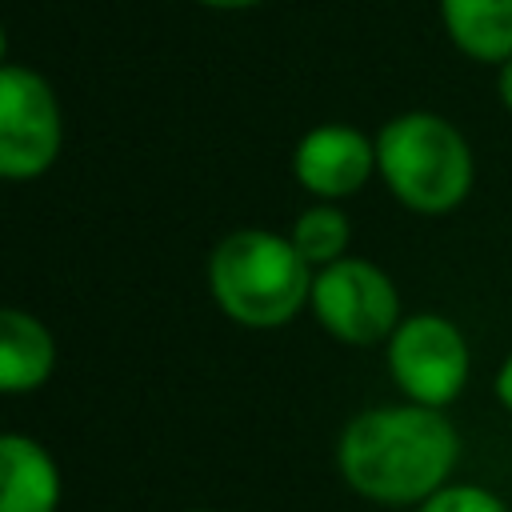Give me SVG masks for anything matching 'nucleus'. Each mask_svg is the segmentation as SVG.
I'll list each match as a JSON object with an SVG mask.
<instances>
[{
  "mask_svg": "<svg viewBox=\"0 0 512 512\" xmlns=\"http://www.w3.org/2000/svg\"><path fill=\"white\" fill-rule=\"evenodd\" d=\"M372 168H376V140H368L360 128L348 124H320L304 132L292 152L296 180L320 200H340L360 192Z\"/></svg>",
  "mask_w": 512,
  "mask_h": 512,
  "instance_id": "obj_7",
  "label": "nucleus"
},
{
  "mask_svg": "<svg viewBox=\"0 0 512 512\" xmlns=\"http://www.w3.org/2000/svg\"><path fill=\"white\" fill-rule=\"evenodd\" d=\"M452 44L480 64L512 60V0H440Z\"/></svg>",
  "mask_w": 512,
  "mask_h": 512,
  "instance_id": "obj_10",
  "label": "nucleus"
},
{
  "mask_svg": "<svg viewBox=\"0 0 512 512\" xmlns=\"http://www.w3.org/2000/svg\"><path fill=\"white\" fill-rule=\"evenodd\" d=\"M420 512H508L500 496L476 484H444L436 496L420 504Z\"/></svg>",
  "mask_w": 512,
  "mask_h": 512,
  "instance_id": "obj_12",
  "label": "nucleus"
},
{
  "mask_svg": "<svg viewBox=\"0 0 512 512\" xmlns=\"http://www.w3.org/2000/svg\"><path fill=\"white\" fill-rule=\"evenodd\" d=\"M312 312L340 344H380L400 328V296L384 268L360 256H344L316 272Z\"/></svg>",
  "mask_w": 512,
  "mask_h": 512,
  "instance_id": "obj_4",
  "label": "nucleus"
},
{
  "mask_svg": "<svg viewBox=\"0 0 512 512\" xmlns=\"http://www.w3.org/2000/svg\"><path fill=\"white\" fill-rule=\"evenodd\" d=\"M312 264L292 236L268 228L228 232L208 260V288L224 316L248 328H280L312 300Z\"/></svg>",
  "mask_w": 512,
  "mask_h": 512,
  "instance_id": "obj_2",
  "label": "nucleus"
},
{
  "mask_svg": "<svg viewBox=\"0 0 512 512\" xmlns=\"http://www.w3.org/2000/svg\"><path fill=\"white\" fill-rule=\"evenodd\" d=\"M496 400L512 412V356L500 364V372H496Z\"/></svg>",
  "mask_w": 512,
  "mask_h": 512,
  "instance_id": "obj_13",
  "label": "nucleus"
},
{
  "mask_svg": "<svg viewBox=\"0 0 512 512\" xmlns=\"http://www.w3.org/2000/svg\"><path fill=\"white\" fill-rule=\"evenodd\" d=\"M496 92H500L504 108L512 112V60H508V64H500V76H496Z\"/></svg>",
  "mask_w": 512,
  "mask_h": 512,
  "instance_id": "obj_14",
  "label": "nucleus"
},
{
  "mask_svg": "<svg viewBox=\"0 0 512 512\" xmlns=\"http://www.w3.org/2000/svg\"><path fill=\"white\" fill-rule=\"evenodd\" d=\"M460 460L456 428L440 408L400 404L372 408L348 420L336 464L352 492L372 504H424L436 496Z\"/></svg>",
  "mask_w": 512,
  "mask_h": 512,
  "instance_id": "obj_1",
  "label": "nucleus"
},
{
  "mask_svg": "<svg viewBox=\"0 0 512 512\" xmlns=\"http://www.w3.org/2000/svg\"><path fill=\"white\" fill-rule=\"evenodd\" d=\"M192 512H208V508H192Z\"/></svg>",
  "mask_w": 512,
  "mask_h": 512,
  "instance_id": "obj_16",
  "label": "nucleus"
},
{
  "mask_svg": "<svg viewBox=\"0 0 512 512\" xmlns=\"http://www.w3.org/2000/svg\"><path fill=\"white\" fill-rule=\"evenodd\" d=\"M388 372L412 404L444 408L468 380V344L444 316H408L388 336Z\"/></svg>",
  "mask_w": 512,
  "mask_h": 512,
  "instance_id": "obj_6",
  "label": "nucleus"
},
{
  "mask_svg": "<svg viewBox=\"0 0 512 512\" xmlns=\"http://www.w3.org/2000/svg\"><path fill=\"white\" fill-rule=\"evenodd\" d=\"M52 364H56V344L48 328L24 308H4L0 312V388L32 392L52 376Z\"/></svg>",
  "mask_w": 512,
  "mask_h": 512,
  "instance_id": "obj_9",
  "label": "nucleus"
},
{
  "mask_svg": "<svg viewBox=\"0 0 512 512\" xmlns=\"http://www.w3.org/2000/svg\"><path fill=\"white\" fill-rule=\"evenodd\" d=\"M64 120L48 80L24 64L0 68V172L36 180L60 156Z\"/></svg>",
  "mask_w": 512,
  "mask_h": 512,
  "instance_id": "obj_5",
  "label": "nucleus"
},
{
  "mask_svg": "<svg viewBox=\"0 0 512 512\" xmlns=\"http://www.w3.org/2000/svg\"><path fill=\"white\" fill-rule=\"evenodd\" d=\"M196 4H208V8H252L260 0H196Z\"/></svg>",
  "mask_w": 512,
  "mask_h": 512,
  "instance_id": "obj_15",
  "label": "nucleus"
},
{
  "mask_svg": "<svg viewBox=\"0 0 512 512\" xmlns=\"http://www.w3.org/2000/svg\"><path fill=\"white\" fill-rule=\"evenodd\" d=\"M348 236H352V224L332 204H316V208L300 212V220L292 224V244L312 268H328V264L344 260Z\"/></svg>",
  "mask_w": 512,
  "mask_h": 512,
  "instance_id": "obj_11",
  "label": "nucleus"
},
{
  "mask_svg": "<svg viewBox=\"0 0 512 512\" xmlns=\"http://www.w3.org/2000/svg\"><path fill=\"white\" fill-rule=\"evenodd\" d=\"M60 472L52 456L20 432L0 440V512H56Z\"/></svg>",
  "mask_w": 512,
  "mask_h": 512,
  "instance_id": "obj_8",
  "label": "nucleus"
},
{
  "mask_svg": "<svg viewBox=\"0 0 512 512\" xmlns=\"http://www.w3.org/2000/svg\"><path fill=\"white\" fill-rule=\"evenodd\" d=\"M376 168L392 196L420 212H452L472 188V148L436 112H400L376 136Z\"/></svg>",
  "mask_w": 512,
  "mask_h": 512,
  "instance_id": "obj_3",
  "label": "nucleus"
}]
</instances>
